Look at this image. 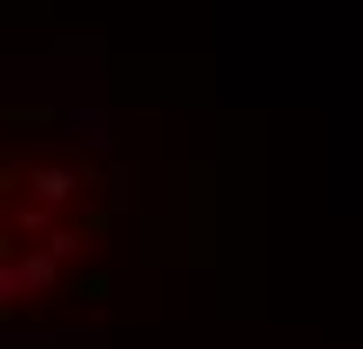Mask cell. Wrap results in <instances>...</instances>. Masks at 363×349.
<instances>
[{"instance_id":"6da1fadb","label":"cell","mask_w":363,"mask_h":349,"mask_svg":"<svg viewBox=\"0 0 363 349\" xmlns=\"http://www.w3.org/2000/svg\"><path fill=\"white\" fill-rule=\"evenodd\" d=\"M34 181H40V195H48V202H67V195H74V175H61V168H40Z\"/></svg>"}]
</instances>
